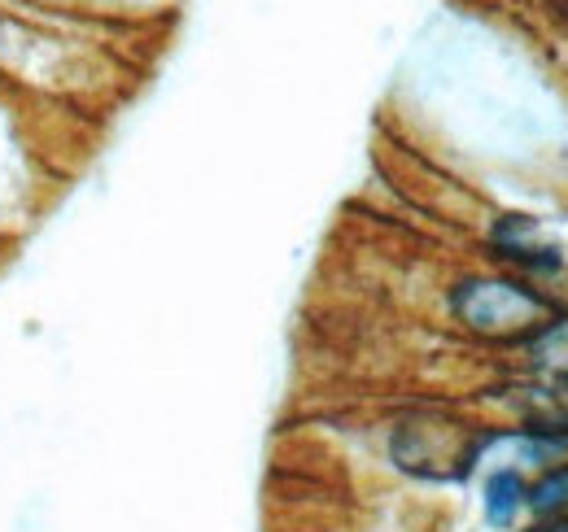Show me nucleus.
<instances>
[{
    "instance_id": "5",
    "label": "nucleus",
    "mask_w": 568,
    "mask_h": 532,
    "mask_svg": "<svg viewBox=\"0 0 568 532\" xmlns=\"http://www.w3.org/2000/svg\"><path fill=\"white\" fill-rule=\"evenodd\" d=\"M529 532H568V515H556V520H542L538 529H529Z\"/></svg>"
},
{
    "instance_id": "4",
    "label": "nucleus",
    "mask_w": 568,
    "mask_h": 532,
    "mask_svg": "<svg viewBox=\"0 0 568 532\" xmlns=\"http://www.w3.org/2000/svg\"><path fill=\"white\" fill-rule=\"evenodd\" d=\"M525 507H529L538 520L568 515V467H547V471L525 489Z\"/></svg>"
},
{
    "instance_id": "3",
    "label": "nucleus",
    "mask_w": 568,
    "mask_h": 532,
    "mask_svg": "<svg viewBox=\"0 0 568 532\" xmlns=\"http://www.w3.org/2000/svg\"><path fill=\"white\" fill-rule=\"evenodd\" d=\"M525 475L516 471V467H498L486 475V498H481V507H486V524L490 529H511L516 524V515H520V507H525Z\"/></svg>"
},
{
    "instance_id": "1",
    "label": "nucleus",
    "mask_w": 568,
    "mask_h": 532,
    "mask_svg": "<svg viewBox=\"0 0 568 532\" xmlns=\"http://www.w3.org/2000/svg\"><path fill=\"white\" fill-rule=\"evenodd\" d=\"M450 315L481 336H520L542 324L547 297L516 279H464L450 288Z\"/></svg>"
},
{
    "instance_id": "2",
    "label": "nucleus",
    "mask_w": 568,
    "mask_h": 532,
    "mask_svg": "<svg viewBox=\"0 0 568 532\" xmlns=\"http://www.w3.org/2000/svg\"><path fill=\"white\" fill-rule=\"evenodd\" d=\"M486 446H490V437L455 428V423H403L389 441V454L412 475H425V480H450L455 475L459 480V475L473 471Z\"/></svg>"
}]
</instances>
